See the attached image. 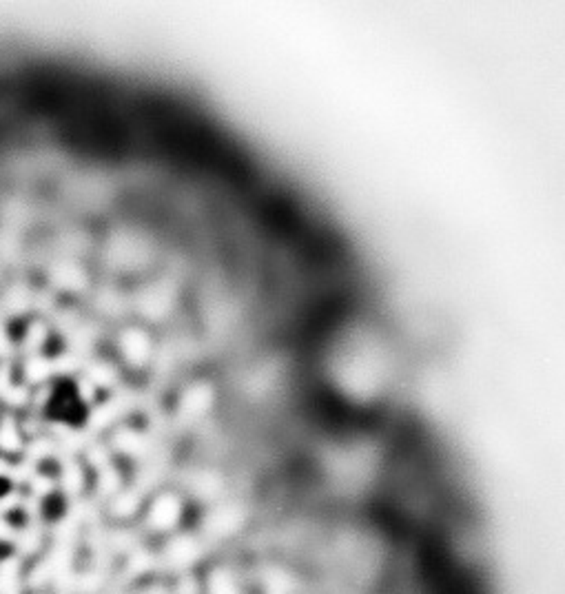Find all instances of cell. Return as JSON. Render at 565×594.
Wrapping results in <instances>:
<instances>
[{
  "mask_svg": "<svg viewBox=\"0 0 565 594\" xmlns=\"http://www.w3.org/2000/svg\"><path fill=\"white\" fill-rule=\"evenodd\" d=\"M122 355L131 364L140 366V364L147 359V355H149V339H147V335L140 333V331H129L122 337Z\"/></svg>",
  "mask_w": 565,
  "mask_h": 594,
  "instance_id": "cell-2",
  "label": "cell"
},
{
  "mask_svg": "<svg viewBox=\"0 0 565 594\" xmlns=\"http://www.w3.org/2000/svg\"><path fill=\"white\" fill-rule=\"evenodd\" d=\"M180 519V501L171 494H162L158 501L151 506L149 521L158 530H171Z\"/></svg>",
  "mask_w": 565,
  "mask_h": 594,
  "instance_id": "cell-1",
  "label": "cell"
}]
</instances>
